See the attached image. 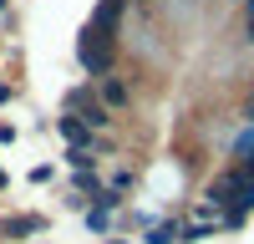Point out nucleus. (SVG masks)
Masks as SVG:
<instances>
[{"mask_svg":"<svg viewBox=\"0 0 254 244\" xmlns=\"http://www.w3.org/2000/svg\"><path fill=\"white\" fill-rule=\"evenodd\" d=\"M61 137H66V142H71V148H87V142H92V132H87V127H81V122H76V117H61Z\"/></svg>","mask_w":254,"mask_h":244,"instance_id":"4","label":"nucleus"},{"mask_svg":"<svg viewBox=\"0 0 254 244\" xmlns=\"http://www.w3.org/2000/svg\"><path fill=\"white\" fill-rule=\"evenodd\" d=\"M87 224H92L97 234H107V229H112V209H97V203H92V209H87Z\"/></svg>","mask_w":254,"mask_h":244,"instance_id":"5","label":"nucleus"},{"mask_svg":"<svg viewBox=\"0 0 254 244\" xmlns=\"http://www.w3.org/2000/svg\"><path fill=\"white\" fill-rule=\"evenodd\" d=\"M0 10H5V0H0Z\"/></svg>","mask_w":254,"mask_h":244,"instance_id":"11","label":"nucleus"},{"mask_svg":"<svg viewBox=\"0 0 254 244\" xmlns=\"http://www.w3.org/2000/svg\"><path fill=\"white\" fill-rule=\"evenodd\" d=\"M173 239H178L173 224H158V229H147V244H173Z\"/></svg>","mask_w":254,"mask_h":244,"instance_id":"6","label":"nucleus"},{"mask_svg":"<svg viewBox=\"0 0 254 244\" xmlns=\"http://www.w3.org/2000/svg\"><path fill=\"white\" fill-rule=\"evenodd\" d=\"M249 122H254V107H249Z\"/></svg>","mask_w":254,"mask_h":244,"instance_id":"10","label":"nucleus"},{"mask_svg":"<svg viewBox=\"0 0 254 244\" xmlns=\"http://www.w3.org/2000/svg\"><path fill=\"white\" fill-rule=\"evenodd\" d=\"M41 229H46V219H41V214H20V219H5V224H0V234H41Z\"/></svg>","mask_w":254,"mask_h":244,"instance_id":"3","label":"nucleus"},{"mask_svg":"<svg viewBox=\"0 0 254 244\" xmlns=\"http://www.w3.org/2000/svg\"><path fill=\"white\" fill-rule=\"evenodd\" d=\"M107 244H122V239H107Z\"/></svg>","mask_w":254,"mask_h":244,"instance_id":"9","label":"nucleus"},{"mask_svg":"<svg viewBox=\"0 0 254 244\" xmlns=\"http://www.w3.org/2000/svg\"><path fill=\"white\" fill-rule=\"evenodd\" d=\"M71 107H81L76 122H81L87 132H92V127H107V107H102V102H92L87 92H71Z\"/></svg>","mask_w":254,"mask_h":244,"instance_id":"2","label":"nucleus"},{"mask_svg":"<svg viewBox=\"0 0 254 244\" xmlns=\"http://www.w3.org/2000/svg\"><path fill=\"white\" fill-rule=\"evenodd\" d=\"M81 66L87 71H107V36H102L97 26L81 31Z\"/></svg>","mask_w":254,"mask_h":244,"instance_id":"1","label":"nucleus"},{"mask_svg":"<svg viewBox=\"0 0 254 244\" xmlns=\"http://www.w3.org/2000/svg\"><path fill=\"white\" fill-rule=\"evenodd\" d=\"M0 188H5V173H0Z\"/></svg>","mask_w":254,"mask_h":244,"instance_id":"8","label":"nucleus"},{"mask_svg":"<svg viewBox=\"0 0 254 244\" xmlns=\"http://www.w3.org/2000/svg\"><path fill=\"white\" fill-rule=\"evenodd\" d=\"M102 97H107L112 107H122V102H127V87H122V81H102Z\"/></svg>","mask_w":254,"mask_h":244,"instance_id":"7","label":"nucleus"}]
</instances>
